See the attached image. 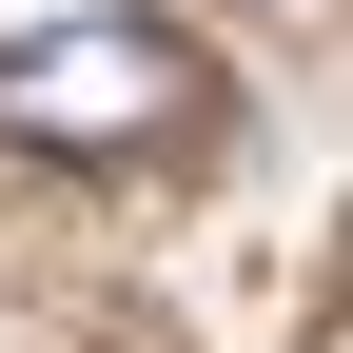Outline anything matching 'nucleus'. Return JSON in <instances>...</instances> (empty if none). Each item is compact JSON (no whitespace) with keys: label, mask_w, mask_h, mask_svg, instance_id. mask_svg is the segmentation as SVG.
<instances>
[{"label":"nucleus","mask_w":353,"mask_h":353,"mask_svg":"<svg viewBox=\"0 0 353 353\" xmlns=\"http://www.w3.org/2000/svg\"><path fill=\"white\" fill-rule=\"evenodd\" d=\"M216 118V59L176 20H59V39H0V138L20 157H176Z\"/></svg>","instance_id":"f257e3e1"}]
</instances>
